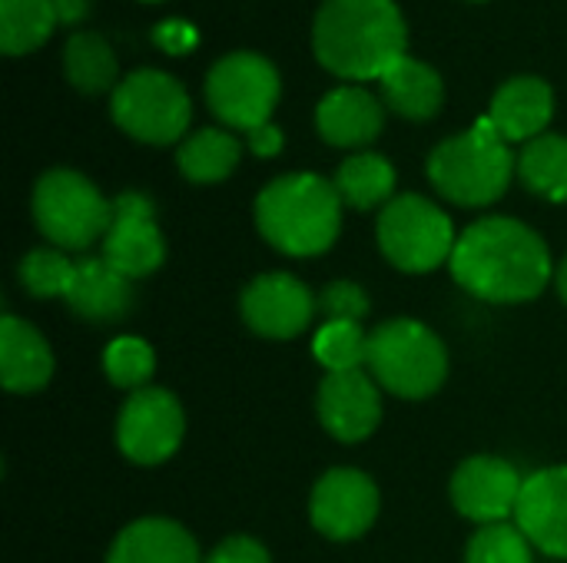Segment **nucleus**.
<instances>
[{"mask_svg":"<svg viewBox=\"0 0 567 563\" xmlns=\"http://www.w3.org/2000/svg\"><path fill=\"white\" fill-rule=\"evenodd\" d=\"M365 368L385 392L419 402L445 385L449 352L425 322L389 319L369 335Z\"/></svg>","mask_w":567,"mask_h":563,"instance_id":"nucleus-5","label":"nucleus"},{"mask_svg":"<svg viewBox=\"0 0 567 563\" xmlns=\"http://www.w3.org/2000/svg\"><path fill=\"white\" fill-rule=\"evenodd\" d=\"M206 103L233 129L266 126L279 103V73L259 53H229L206 76Z\"/></svg>","mask_w":567,"mask_h":563,"instance_id":"nucleus-9","label":"nucleus"},{"mask_svg":"<svg viewBox=\"0 0 567 563\" xmlns=\"http://www.w3.org/2000/svg\"><path fill=\"white\" fill-rule=\"evenodd\" d=\"M56 27L53 0H0V50L20 56L47 43Z\"/></svg>","mask_w":567,"mask_h":563,"instance_id":"nucleus-26","label":"nucleus"},{"mask_svg":"<svg viewBox=\"0 0 567 563\" xmlns=\"http://www.w3.org/2000/svg\"><path fill=\"white\" fill-rule=\"evenodd\" d=\"M203 563H272L269 561V551L256 541V538H246V534H233L226 538L223 544H216Z\"/></svg>","mask_w":567,"mask_h":563,"instance_id":"nucleus-33","label":"nucleus"},{"mask_svg":"<svg viewBox=\"0 0 567 563\" xmlns=\"http://www.w3.org/2000/svg\"><path fill=\"white\" fill-rule=\"evenodd\" d=\"M153 40L166 50V53H173V56H179V53H189L193 46H196V30L186 23V20H166V23H159L156 30H153Z\"/></svg>","mask_w":567,"mask_h":563,"instance_id":"nucleus-34","label":"nucleus"},{"mask_svg":"<svg viewBox=\"0 0 567 563\" xmlns=\"http://www.w3.org/2000/svg\"><path fill=\"white\" fill-rule=\"evenodd\" d=\"M103 372L116 388L140 392V388H146V382L156 372V355H153L150 342L136 338V335H120L103 352Z\"/></svg>","mask_w":567,"mask_h":563,"instance_id":"nucleus-29","label":"nucleus"},{"mask_svg":"<svg viewBox=\"0 0 567 563\" xmlns=\"http://www.w3.org/2000/svg\"><path fill=\"white\" fill-rule=\"evenodd\" d=\"M515 169L518 159L488 116L478 119L468 133L445 139L429 156L432 186L458 206H488L502 199Z\"/></svg>","mask_w":567,"mask_h":563,"instance_id":"nucleus-4","label":"nucleus"},{"mask_svg":"<svg viewBox=\"0 0 567 563\" xmlns=\"http://www.w3.org/2000/svg\"><path fill=\"white\" fill-rule=\"evenodd\" d=\"M316 362L332 372H359L369 362V335L359 322H326L312 338Z\"/></svg>","mask_w":567,"mask_h":563,"instance_id":"nucleus-28","label":"nucleus"},{"mask_svg":"<svg viewBox=\"0 0 567 563\" xmlns=\"http://www.w3.org/2000/svg\"><path fill=\"white\" fill-rule=\"evenodd\" d=\"M319 309L326 322H362L369 315V295L355 282H332L319 295Z\"/></svg>","mask_w":567,"mask_h":563,"instance_id":"nucleus-32","label":"nucleus"},{"mask_svg":"<svg viewBox=\"0 0 567 563\" xmlns=\"http://www.w3.org/2000/svg\"><path fill=\"white\" fill-rule=\"evenodd\" d=\"M106 563H203V554L183 524L143 518L116 534Z\"/></svg>","mask_w":567,"mask_h":563,"instance_id":"nucleus-20","label":"nucleus"},{"mask_svg":"<svg viewBox=\"0 0 567 563\" xmlns=\"http://www.w3.org/2000/svg\"><path fill=\"white\" fill-rule=\"evenodd\" d=\"M186 435V415L173 392L140 388L126 398L116 418V445L136 465L169 461Z\"/></svg>","mask_w":567,"mask_h":563,"instance_id":"nucleus-10","label":"nucleus"},{"mask_svg":"<svg viewBox=\"0 0 567 563\" xmlns=\"http://www.w3.org/2000/svg\"><path fill=\"white\" fill-rule=\"evenodd\" d=\"M382 96L389 103V110H395L399 116L405 119H432L439 110H442V100H445V86H442V76L422 63V60H412V56H402L395 60L382 80Z\"/></svg>","mask_w":567,"mask_h":563,"instance_id":"nucleus-22","label":"nucleus"},{"mask_svg":"<svg viewBox=\"0 0 567 563\" xmlns=\"http://www.w3.org/2000/svg\"><path fill=\"white\" fill-rule=\"evenodd\" d=\"M405 40L409 30L395 0H326L312 27L319 63L346 80H382L405 56Z\"/></svg>","mask_w":567,"mask_h":563,"instance_id":"nucleus-2","label":"nucleus"},{"mask_svg":"<svg viewBox=\"0 0 567 563\" xmlns=\"http://www.w3.org/2000/svg\"><path fill=\"white\" fill-rule=\"evenodd\" d=\"M342 206H352V209H375V206H389L395 196V169L385 156L379 153H355L349 156L336 179H332Z\"/></svg>","mask_w":567,"mask_h":563,"instance_id":"nucleus-23","label":"nucleus"},{"mask_svg":"<svg viewBox=\"0 0 567 563\" xmlns=\"http://www.w3.org/2000/svg\"><path fill=\"white\" fill-rule=\"evenodd\" d=\"M113 119L116 126L140 139V143H153V146H166L176 143L193 116L189 96L179 86V80H173L169 73L159 70H136L130 73L116 90H113Z\"/></svg>","mask_w":567,"mask_h":563,"instance_id":"nucleus-8","label":"nucleus"},{"mask_svg":"<svg viewBox=\"0 0 567 563\" xmlns=\"http://www.w3.org/2000/svg\"><path fill=\"white\" fill-rule=\"evenodd\" d=\"M176 163L189 183H223L239 166V139L226 129H199L179 146Z\"/></svg>","mask_w":567,"mask_h":563,"instance_id":"nucleus-25","label":"nucleus"},{"mask_svg":"<svg viewBox=\"0 0 567 563\" xmlns=\"http://www.w3.org/2000/svg\"><path fill=\"white\" fill-rule=\"evenodd\" d=\"M53 378V352L47 338L17 315L0 322V382L13 395L40 392Z\"/></svg>","mask_w":567,"mask_h":563,"instance_id":"nucleus-19","label":"nucleus"},{"mask_svg":"<svg viewBox=\"0 0 567 563\" xmlns=\"http://www.w3.org/2000/svg\"><path fill=\"white\" fill-rule=\"evenodd\" d=\"M518 176L535 196L567 202V136L545 133L532 139L518 156Z\"/></svg>","mask_w":567,"mask_h":563,"instance_id":"nucleus-24","label":"nucleus"},{"mask_svg":"<svg viewBox=\"0 0 567 563\" xmlns=\"http://www.w3.org/2000/svg\"><path fill=\"white\" fill-rule=\"evenodd\" d=\"M133 279L116 272L103 256L80 259L66 289V305L86 322H116L133 309Z\"/></svg>","mask_w":567,"mask_h":563,"instance_id":"nucleus-21","label":"nucleus"},{"mask_svg":"<svg viewBox=\"0 0 567 563\" xmlns=\"http://www.w3.org/2000/svg\"><path fill=\"white\" fill-rule=\"evenodd\" d=\"M525 478L515 471L512 461L495 455H475L458 465L452 478V504L462 518L488 528L505 524L518 511Z\"/></svg>","mask_w":567,"mask_h":563,"instance_id":"nucleus-13","label":"nucleus"},{"mask_svg":"<svg viewBox=\"0 0 567 563\" xmlns=\"http://www.w3.org/2000/svg\"><path fill=\"white\" fill-rule=\"evenodd\" d=\"M146 3H159V0H146Z\"/></svg>","mask_w":567,"mask_h":563,"instance_id":"nucleus-38","label":"nucleus"},{"mask_svg":"<svg viewBox=\"0 0 567 563\" xmlns=\"http://www.w3.org/2000/svg\"><path fill=\"white\" fill-rule=\"evenodd\" d=\"M558 292H561V299L567 302V259L561 262V269H558Z\"/></svg>","mask_w":567,"mask_h":563,"instance_id":"nucleus-37","label":"nucleus"},{"mask_svg":"<svg viewBox=\"0 0 567 563\" xmlns=\"http://www.w3.org/2000/svg\"><path fill=\"white\" fill-rule=\"evenodd\" d=\"M63 70L86 96L106 93L116 83V56L100 33H73L63 46Z\"/></svg>","mask_w":567,"mask_h":563,"instance_id":"nucleus-27","label":"nucleus"},{"mask_svg":"<svg viewBox=\"0 0 567 563\" xmlns=\"http://www.w3.org/2000/svg\"><path fill=\"white\" fill-rule=\"evenodd\" d=\"M76 262H70L60 249H33L20 262V282L37 299H66Z\"/></svg>","mask_w":567,"mask_h":563,"instance_id":"nucleus-30","label":"nucleus"},{"mask_svg":"<svg viewBox=\"0 0 567 563\" xmlns=\"http://www.w3.org/2000/svg\"><path fill=\"white\" fill-rule=\"evenodd\" d=\"M256 226L262 239L282 256H322L339 239L342 199L329 179L316 173H289L259 192Z\"/></svg>","mask_w":567,"mask_h":563,"instance_id":"nucleus-3","label":"nucleus"},{"mask_svg":"<svg viewBox=\"0 0 567 563\" xmlns=\"http://www.w3.org/2000/svg\"><path fill=\"white\" fill-rule=\"evenodd\" d=\"M316 126L326 143L342 146V149H359V146H369L382 133L385 110L369 90L339 86L319 103Z\"/></svg>","mask_w":567,"mask_h":563,"instance_id":"nucleus-17","label":"nucleus"},{"mask_svg":"<svg viewBox=\"0 0 567 563\" xmlns=\"http://www.w3.org/2000/svg\"><path fill=\"white\" fill-rule=\"evenodd\" d=\"M319 421L322 428L346 441H365L379 421H382V395H379V382L369 375V368L359 372H332L322 378L319 385Z\"/></svg>","mask_w":567,"mask_h":563,"instance_id":"nucleus-15","label":"nucleus"},{"mask_svg":"<svg viewBox=\"0 0 567 563\" xmlns=\"http://www.w3.org/2000/svg\"><path fill=\"white\" fill-rule=\"evenodd\" d=\"M515 524L535 551L567 561V465L525 478Z\"/></svg>","mask_w":567,"mask_h":563,"instance_id":"nucleus-16","label":"nucleus"},{"mask_svg":"<svg viewBox=\"0 0 567 563\" xmlns=\"http://www.w3.org/2000/svg\"><path fill=\"white\" fill-rule=\"evenodd\" d=\"M243 319L262 338H296L309 329L319 302L316 295L289 272H269L246 285Z\"/></svg>","mask_w":567,"mask_h":563,"instance_id":"nucleus-14","label":"nucleus"},{"mask_svg":"<svg viewBox=\"0 0 567 563\" xmlns=\"http://www.w3.org/2000/svg\"><path fill=\"white\" fill-rule=\"evenodd\" d=\"M153 216V202L143 192L130 189L113 199V219L103 236V259L126 279H143L166 259V239Z\"/></svg>","mask_w":567,"mask_h":563,"instance_id":"nucleus-12","label":"nucleus"},{"mask_svg":"<svg viewBox=\"0 0 567 563\" xmlns=\"http://www.w3.org/2000/svg\"><path fill=\"white\" fill-rule=\"evenodd\" d=\"M249 136V149L256 153V156H279L282 153V129L279 126H272V123H266V126H256V129H249L246 133Z\"/></svg>","mask_w":567,"mask_h":563,"instance_id":"nucleus-35","label":"nucleus"},{"mask_svg":"<svg viewBox=\"0 0 567 563\" xmlns=\"http://www.w3.org/2000/svg\"><path fill=\"white\" fill-rule=\"evenodd\" d=\"M551 113H555L551 86L538 76H515L495 93L488 119L508 143H532L545 136Z\"/></svg>","mask_w":567,"mask_h":563,"instance_id":"nucleus-18","label":"nucleus"},{"mask_svg":"<svg viewBox=\"0 0 567 563\" xmlns=\"http://www.w3.org/2000/svg\"><path fill=\"white\" fill-rule=\"evenodd\" d=\"M455 242L458 236L452 219L425 196H395L379 216V246L402 272L422 275L452 262Z\"/></svg>","mask_w":567,"mask_h":563,"instance_id":"nucleus-7","label":"nucleus"},{"mask_svg":"<svg viewBox=\"0 0 567 563\" xmlns=\"http://www.w3.org/2000/svg\"><path fill=\"white\" fill-rule=\"evenodd\" d=\"M33 219L56 249L83 252L93 242H103L113 202H106L86 176L73 169H50L33 189Z\"/></svg>","mask_w":567,"mask_h":563,"instance_id":"nucleus-6","label":"nucleus"},{"mask_svg":"<svg viewBox=\"0 0 567 563\" xmlns=\"http://www.w3.org/2000/svg\"><path fill=\"white\" fill-rule=\"evenodd\" d=\"M56 23H80L90 13V0H53Z\"/></svg>","mask_w":567,"mask_h":563,"instance_id":"nucleus-36","label":"nucleus"},{"mask_svg":"<svg viewBox=\"0 0 567 563\" xmlns=\"http://www.w3.org/2000/svg\"><path fill=\"white\" fill-rule=\"evenodd\" d=\"M309 518L319 534L332 541H355L379 518V488L355 468H336L312 488Z\"/></svg>","mask_w":567,"mask_h":563,"instance_id":"nucleus-11","label":"nucleus"},{"mask_svg":"<svg viewBox=\"0 0 567 563\" xmlns=\"http://www.w3.org/2000/svg\"><path fill=\"white\" fill-rule=\"evenodd\" d=\"M465 563H535L532 541L518 531V524H488L468 541Z\"/></svg>","mask_w":567,"mask_h":563,"instance_id":"nucleus-31","label":"nucleus"},{"mask_svg":"<svg viewBox=\"0 0 567 563\" xmlns=\"http://www.w3.org/2000/svg\"><path fill=\"white\" fill-rule=\"evenodd\" d=\"M455 282L482 302L518 305L538 299L551 282V252L545 239L508 216L472 222L452 252Z\"/></svg>","mask_w":567,"mask_h":563,"instance_id":"nucleus-1","label":"nucleus"}]
</instances>
